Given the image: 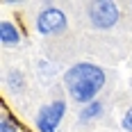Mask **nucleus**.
I'll return each instance as SVG.
<instances>
[{
  "mask_svg": "<svg viewBox=\"0 0 132 132\" xmlns=\"http://www.w3.org/2000/svg\"><path fill=\"white\" fill-rule=\"evenodd\" d=\"M105 71L98 64H89V62H80V64L71 66L64 75V84L68 96L75 100V103H82V105H89L96 100L98 91L105 87Z\"/></svg>",
  "mask_w": 132,
  "mask_h": 132,
  "instance_id": "obj_1",
  "label": "nucleus"
},
{
  "mask_svg": "<svg viewBox=\"0 0 132 132\" xmlns=\"http://www.w3.org/2000/svg\"><path fill=\"white\" fill-rule=\"evenodd\" d=\"M119 16H121V12H119V5L114 0H96V2L89 5V21L98 30L114 27Z\"/></svg>",
  "mask_w": 132,
  "mask_h": 132,
  "instance_id": "obj_2",
  "label": "nucleus"
},
{
  "mask_svg": "<svg viewBox=\"0 0 132 132\" xmlns=\"http://www.w3.org/2000/svg\"><path fill=\"white\" fill-rule=\"evenodd\" d=\"M64 114H66V103L64 100H55L50 105H43L39 112H37L34 125H37L39 132H57L59 123L64 119Z\"/></svg>",
  "mask_w": 132,
  "mask_h": 132,
  "instance_id": "obj_3",
  "label": "nucleus"
},
{
  "mask_svg": "<svg viewBox=\"0 0 132 132\" xmlns=\"http://www.w3.org/2000/svg\"><path fill=\"white\" fill-rule=\"evenodd\" d=\"M66 14L57 7H46L41 9L37 16V32L43 37H50V34H62L66 30Z\"/></svg>",
  "mask_w": 132,
  "mask_h": 132,
  "instance_id": "obj_4",
  "label": "nucleus"
},
{
  "mask_svg": "<svg viewBox=\"0 0 132 132\" xmlns=\"http://www.w3.org/2000/svg\"><path fill=\"white\" fill-rule=\"evenodd\" d=\"M0 41L5 43V46H16L18 41H21V32H18V27L9 23V21H2L0 23Z\"/></svg>",
  "mask_w": 132,
  "mask_h": 132,
  "instance_id": "obj_5",
  "label": "nucleus"
},
{
  "mask_svg": "<svg viewBox=\"0 0 132 132\" xmlns=\"http://www.w3.org/2000/svg\"><path fill=\"white\" fill-rule=\"evenodd\" d=\"M103 114V103L100 100H93L89 103L87 107H82V112H80V121H91L96 116H100Z\"/></svg>",
  "mask_w": 132,
  "mask_h": 132,
  "instance_id": "obj_6",
  "label": "nucleus"
},
{
  "mask_svg": "<svg viewBox=\"0 0 132 132\" xmlns=\"http://www.w3.org/2000/svg\"><path fill=\"white\" fill-rule=\"evenodd\" d=\"M16 130H18V125L7 114H2V119H0V132H16Z\"/></svg>",
  "mask_w": 132,
  "mask_h": 132,
  "instance_id": "obj_7",
  "label": "nucleus"
},
{
  "mask_svg": "<svg viewBox=\"0 0 132 132\" xmlns=\"http://www.w3.org/2000/svg\"><path fill=\"white\" fill-rule=\"evenodd\" d=\"M121 123H123V128H125L128 132H132V107L125 112V116H123V121H121Z\"/></svg>",
  "mask_w": 132,
  "mask_h": 132,
  "instance_id": "obj_8",
  "label": "nucleus"
}]
</instances>
